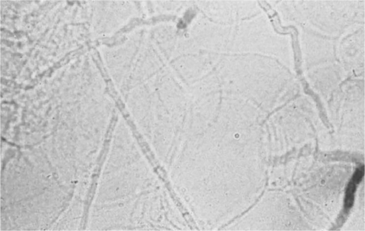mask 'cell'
<instances>
[{"mask_svg":"<svg viewBox=\"0 0 365 231\" xmlns=\"http://www.w3.org/2000/svg\"><path fill=\"white\" fill-rule=\"evenodd\" d=\"M364 169H358L355 172L353 176V181L355 183L358 184L362 180V178L364 176Z\"/></svg>","mask_w":365,"mask_h":231,"instance_id":"obj_1","label":"cell"}]
</instances>
